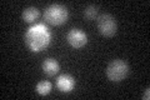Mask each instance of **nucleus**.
Returning a JSON list of instances; mask_svg holds the SVG:
<instances>
[{
	"label": "nucleus",
	"mask_w": 150,
	"mask_h": 100,
	"mask_svg": "<svg viewBox=\"0 0 150 100\" xmlns=\"http://www.w3.org/2000/svg\"><path fill=\"white\" fill-rule=\"evenodd\" d=\"M51 31L45 24H35L26 30L24 41L28 49L33 53H40L46 49L51 43Z\"/></svg>",
	"instance_id": "nucleus-1"
},
{
	"label": "nucleus",
	"mask_w": 150,
	"mask_h": 100,
	"mask_svg": "<svg viewBox=\"0 0 150 100\" xmlns=\"http://www.w3.org/2000/svg\"><path fill=\"white\" fill-rule=\"evenodd\" d=\"M68 16H69L68 9L67 6L62 5V4H51L44 11V20L54 26L64 24L68 20Z\"/></svg>",
	"instance_id": "nucleus-2"
},
{
	"label": "nucleus",
	"mask_w": 150,
	"mask_h": 100,
	"mask_svg": "<svg viewBox=\"0 0 150 100\" xmlns=\"http://www.w3.org/2000/svg\"><path fill=\"white\" fill-rule=\"evenodd\" d=\"M129 74V65L123 59L111 60L106 68V77L112 83H119L124 80Z\"/></svg>",
	"instance_id": "nucleus-3"
},
{
	"label": "nucleus",
	"mask_w": 150,
	"mask_h": 100,
	"mask_svg": "<svg viewBox=\"0 0 150 100\" xmlns=\"http://www.w3.org/2000/svg\"><path fill=\"white\" fill-rule=\"evenodd\" d=\"M96 25L100 34L106 38L114 36L118 31V23H116L115 18L110 14H101V15L98 16Z\"/></svg>",
	"instance_id": "nucleus-4"
},
{
	"label": "nucleus",
	"mask_w": 150,
	"mask_h": 100,
	"mask_svg": "<svg viewBox=\"0 0 150 100\" xmlns=\"http://www.w3.org/2000/svg\"><path fill=\"white\" fill-rule=\"evenodd\" d=\"M67 41L74 49H80L88 44V35L81 29H70L67 34Z\"/></svg>",
	"instance_id": "nucleus-5"
},
{
	"label": "nucleus",
	"mask_w": 150,
	"mask_h": 100,
	"mask_svg": "<svg viewBox=\"0 0 150 100\" xmlns=\"http://www.w3.org/2000/svg\"><path fill=\"white\" fill-rule=\"evenodd\" d=\"M56 88L59 91L68 94L75 88V79L70 74H62L56 79Z\"/></svg>",
	"instance_id": "nucleus-6"
},
{
	"label": "nucleus",
	"mask_w": 150,
	"mask_h": 100,
	"mask_svg": "<svg viewBox=\"0 0 150 100\" xmlns=\"http://www.w3.org/2000/svg\"><path fill=\"white\" fill-rule=\"evenodd\" d=\"M41 66H43V71L46 75H49V77H54V75L58 74L59 70H60L59 63L55 59H51V58L45 59Z\"/></svg>",
	"instance_id": "nucleus-7"
},
{
	"label": "nucleus",
	"mask_w": 150,
	"mask_h": 100,
	"mask_svg": "<svg viewBox=\"0 0 150 100\" xmlns=\"http://www.w3.org/2000/svg\"><path fill=\"white\" fill-rule=\"evenodd\" d=\"M39 16H40V11H39V9L35 6H29L23 11V20L25 23H29V24L34 23Z\"/></svg>",
	"instance_id": "nucleus-8"
},
{
	"label": "nucleus",
	"mask_w": 150,
	"mask_h": 100,
	"mask_svg": "<svg viewBox=\"0 0 150 100\" xmlns=\"http://www.w3.org/2000/svg\"><path fill=\"white\" fill-rule=\"evenodd\" d=\"M51 89H53V84H51L50 82H48V80H41V82L38 83L36 87H35L36 93L39 95H43V96L50 94Z\"/></svg>",
	"instance_id": "nucleus-9"
},
{
	"label": "nucleus",
	"mask_w": 150,
	"mask_h": 100,
	"mask_svg": "<svg viewBox=\"0 0 150 100\" xmlns=\"http://www.w3.org/2000/svg\"><path fill=\"white\" fill-rule=\"evenodd\" d=\"M98 11H99V8L98 6L89 5L84 10V16H85L86 20H94V19H98Z\"/></svg>",
	"instance_id": "nucleus-10"
},
{
	"label": "nucleus",
	"mask_w": 150,
	"mask_h": 100,
	"mask_svg": "<svg viewBox=\"0 0 150 100\" xmlns=\"http://www.w3.org/2000/svg\"><path fill=\"white\" fill-rule=\"evenodd\" d=\"M149 98H150V89H149V88H146V89L144 90L143 99H144V100H149Z\"/></svg>",
	"instance_id": "nucleus-11"
}]
</instances>
